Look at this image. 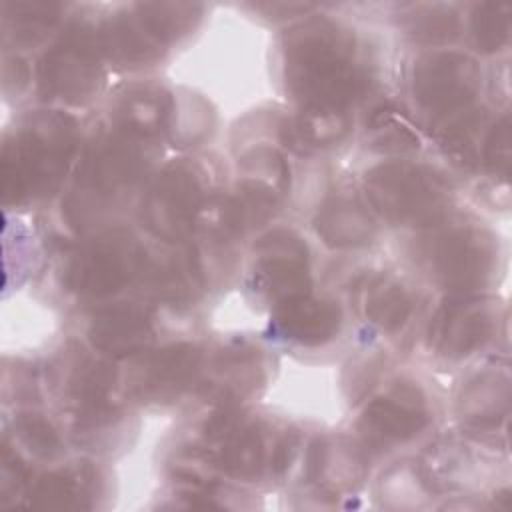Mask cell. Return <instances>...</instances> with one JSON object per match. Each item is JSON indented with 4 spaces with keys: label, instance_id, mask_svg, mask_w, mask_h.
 Segmentation results:
<instances>
[{
    "label": "cell",
    "instance_id": "17",
    "mask_svg": "<svg viewBox=\"0 0 512 512\" xmlns=\"http://www.w3.org/2000/svg\"><path fill=\"white\" fill-rule=\"evenodd\" d=\"M362 316L382 330H398L412 312L408 290L388 274L366 276L356 290Z\"/></svg>",
    "mask_w": 512,
    "mask_h": 512
},
{
    "label": "cell",
    "instance_id": "11",
    "mask_svg": "<svg viewBox=\"0 0 512 512\" xmlns=\"http://www.w3.org/2000/svg\"><path fill=\"white\" fill-rule=\"evenodd\" d=\"M100 80V64L94 44L84 30H74L50 50L40 66V84L52 98L78 102L86 98Z\"/></svg>",
    "mask_w": 512,
    "mask_h": 512
},
{
    "label": "cell",
    "instance_id": "7",
    "mask_svg": "<svg viewBox=\"0 0 512 512\" xmlns=\"http://www.w3.org/2000/svg\"><path fill=\"white\" fill-rule=\"evenodd\" d=\"M474 60L456 52L428 54L414 68V96L420 106L438 116L454 118L468 110L478 92Z\"/></svg>",
    "mask_w": 512,
    "mask_h": 512
},
{
    "label": "cell",
    "instance_id": "14",
    "mask_svg": "<svg viewBox=\"0 0 512 512\" xmlns=\"http://www.w3.org/2000/svg\"><path fill=\"white\" fill-rule=\"evenodd\" d=\"M152 338L150 314L138 304H112L100 310L90 326L92 344L118 358L144 350Z\"/></svg>",
    "mask_w": 512,
    "mask_h": 512
},
{
    "label": "cell",
    "instance_id": "18",
    "mask_svg": "<svg viewBox=\"0 0 512 512\" xmlns=\"http://www.w3.org/2000/svg\"><path fill=\"white\" fill-rule=\"evenodd\" d=\"M316 230L330 246H360L372 238L374 222L360 204L334 198L318 212Z\"/></svg>",
    "mask_w": 512,
    "mask_h": 512
},
{
    "label": "cell",
    "instance_id": "8",
    "mask_svg": "<svg viewBox=\"0 0 512 512\" xmlns=\"http://www.w3.org/2000/svg\"><path fill=\"white\" fill-rule=\"evenodd\" d=\"M202 212V188L186 166L166 168L150 186L142 202V220L148 230L168 242L192 232Z\"/></svg>",
    "mask_w": 512,
    "mask_h": 512
},
{
    "label": "cell",
    "instance_id": "10",
    "mask_svg": "<svg viewBox=\"0 0 512 512\" xmlns=\"http://www.w3.org/2000/svg\"><path fill=\"white\" fill-rule=\"evenodd\" d=\"M426 422L428 406L422 392L412 384H394L366 406L358 428L368 444L386 448L416 436Z\"/></svg>",
    "mask_w": 512,
    "mask_h": 512
},
{
    "label": "cell",
    "instance_id": "4",
    "mask_svg": "<svg viewBox=\"0 0 512 512\" xmlns=\"http://www.w3.org/2000/svg\"><path fill=\"white\" fill-rule=\"evenodd\" d=\"M144 272V250L124 230L100 234L80 246L68 260L66 286L80 296H108Z\"/></svg>",
    "mask_w": 512,
    "mask_h": 512
},
{
    "label": "cell",
    "instance_id": "3",
    "mask_svg": "<svg viewBox=\"0 0 512 512\" xmlns=\"http://www.w3.org/2000/svg\"><path fill=\"white\" fill-rule=\"evenodd\" d=\"M374 208L398 224H432L448 204V188L432 170L410 162H386L366 172Z\"/></svg>",
    "mask_w": 512,
    "mask_h": 512
},
{
    "label": "cell",
    "instance_id": "1",
    "mask_svg": "<svg viewBox=\"0 0 512 512\" xmlns=\"http://www.w3.org/2000/svg\"><path fill=\"white\" fill-rule=\"evenodd\" d=\"M286 78L308 114L342 116L360 82L350 36L326 20L298 26L286 40Z\"/></svg>",
    "mask_w": 512,
    "mask_h": 512
},
{
    "label": "cell",
    "instance_id": "26",
    "mask_svg": "<svg viewBox=\"0 0 512 512\" xmlns=\"http://www.w3.org/2000/svg\"><path fill=\"white\" fill-rule=\"evenodd\" d=\"M372 128L374 130H382V136H378V144H382V150H394V152H400L404 148H416L418 146V138L410 134V130L392 120V118H384V116H378L374 118L372 122Z\"/></svg>",
    "mask_w": 512,
    "mask_h": 512
},
{
    "label": "cell",
    "instance_id": "9",
    "mask_svg": "<svg viewBox=\"0 0 512 512\" xmlns=\"http://www.w3.org/2000/svg\"><path fill=\"white\" fill-rule=\"evenodd\" d=\"M206 458L238 478L260 476L266 452L258 426L242 414L222 412L210 420L204 434Z\"/></svg>",
    "mask_w": 512,
    "mask_h": 512
},
{
    "label": "cell",
    "instance_id": "5",
    "mask_svg": "<svg viewBox=\"0 0 512 512\" xmlns=\"http://www.w3.org/2000/svg\"><path fill=\"white\" fill-rule=\"evenodd\" d=\"M142 138V132L126 126L92 142L78 170V210L86 204L96 208V200L104 202L138 180L146 164Z\"/></svg>",
    "mask_w": 512,
    "mask_h": 512
},
{
    "label": "cell",
    "instance_id": "2",
    "mask_svg": "<svg viewBox=\"0 0 512 512\" xmlns=\"http://www.w3.org/2000/svg\"><path fill=\"white\" fill-rule=\"evenodd\" d=\"M74 150V128L66 116H40L4 150V192L22 196L56 188Z\"/></svg>",
    "mask_w": 512,
    "mask_h": 512
},
{
    "label": "cell",
    "instance_id": "16",
    "mask_svg": "<svg viewBox=\"0 0 512 512\" xmlns=\"http://www.w3.org/2000/svg\"><path fill=\"white\" fill-rule=\"evenodd\" d=\"M276 322L280 332L300 344H322L340 328V308L328 300L306 296L280 304Z\"/></svg>",
    "mask_w": 512,
    "mask_h": 512
},
{
    "label": "cell",
    "instance_id": "21",
    "mask_svg": "<svg viewBox=\"0 0 512 512\" xmlns=\"http://www.w3.org/2000/svg\"><path fill=\"white\" fill-rule=\"evenodd\" d=\"M404 16L408 34L420 42H446L458 32V16L450 6L418 4Z\"/></svg>",
    "mask_w": 512,
    "mask_h": 512
},
{
    "label": "cell",
    "instance_id": "24",
    "mask_svg": "<svg viewBox=\"0 0 512 512\" xmlns=\"http://www.w3.org/2000/svg\"><path fill=\"white\" fill-rule=\"evenodd\" d=\"M484 162L488 170L506 178L510 168V120L502 116L484 140Z\"/></svg>",
    "mask_w": 512,
    "mask_h": 512
},
{
    "label": "cell",
    "instance_id": "20",
    "mask_svg": "<svg viewBox=\"0 0 512 512\" xmlns=\"http://www.w3.org/2000/svg\"><path fill=\"white\" fill-rule=\"evenodd\" d=\"M508 376L506 374H482L470 382L462 396V406L476 426L494 424L508 408Z\"/></svg>",
    "mask_w": 512,
    "mask_h": 512
},
{
    "label": "cell",
    "instance_id": "6",
    "mask_svg": "<svg viewBox=\"0 0 512 512\" xmlns=\"http://www.w3.org/2000/svg\"><path fill=\"white\" fill-rule=\"evenodd\" d=\"M492 238L474 226H456L436 234L426 250L434 278L454 292L484 286L496 264Z\"/></svg>",
    "mask_w": 512,
    "mask_h": 512
},
{
    "label": "cell",
    "instance_id": "25",
    "mask_svg": "<svg viewBox=\"0 0 512 512\" xmlns=\"http://www.w3.org/2000/svg\"><path fill=\"white\" fill-rule=\"evenodd\" d=\"M16 430L22 436V440L38 454L42 456H52L58 452V436L54 428L40 416H24L16 422Z\"/></svg>",
    "mask_w": 512,
    "mask_h": 512
},
{
    "label": "cell",
    "instance_id": "22",
    "mask_svg": "<svg viewBox=\"0 0 512 512\" xmlns=\"http://www.w3.org/2000/svg\"><path fill=\"white\" fill-rule=\"evenodd\" d=\"M510 6L504 2H484L472 14V34L476 44L494 52L500 50L510 36Z\"/></svg>",
    "mask_w": 512,
    "mask_h": 512
},
{
    "label": "cell",
    "instance_id": "23",
    "mask_svg": "<svg viewBox=\"0 0 512 512\" xmlns=\"http://www.w3.org/2000/svg\"><path fill=\"white\" fill-rule=\"evenodd\" d=\"M76 480L78 478L66 472H56L42 478L32 492L34 502L44 506H80V486Z\"/></svg>",
    "mask_w": 512,
    "mask_h": 512
},
{
    "label": "cell",
    "instance_id": "15",
    "mask_svg": "<svg viewBox=\"0 0 512 512\" xmlns=\"http://www.w3.org/2000/svg\"><path fill=\"white\" fill-rule=\"evenodd\" d=\"M200 352L190 344H176L156 352L142 368L136 388L148 400H174L196 378Z\"/></svg>",
    "mask_w": 512,
    "mask_h": 512
},
{
    "label": "cell",
    "instance_id": "19",
    "mask_svg": "<svg viewBox=\"0 0 512 512\" xmlns=\"http://www.w3.org/2000/svg\"><path fill=\"white\" fill-rule=\"evenodd\" d=\"M150 282L162 300L184 302L202 288V270L192 252H172L154 266Z\"/></svg>",
    "mask_w": 512,
    "mask_h": 512
},
{
    "label": "cell",
    "instance_id": "12",
    "mask_svg": "<svg viewBox=\"0 0 512 512\" xmlns=\"http://www.w3.org/2000/svg\"><path fill=\"white\" fill-rule=\"evenodd\" d=\"M494 332V314L474 298H452L430 324V348L446 358H462L484 346Z\"/></svg>",
    "mask_w": 512,
    "mask_h": 512
},
{
    "label": "cell",
    "instance_id": "13",
    "mask_svg": "<svg viewBox=\"0 0 512 512\" xmlns=\"http://www.w3.org/2000/svg\"><path fill=\"white\" fill-rule=\"evenodd\" d=\"M256 278L278 304L308 294L306 246L288 232H274L258 246Z\"/></svg>",
    "mask_w": 512,
    "mask_h": 512
}]
</instances>
